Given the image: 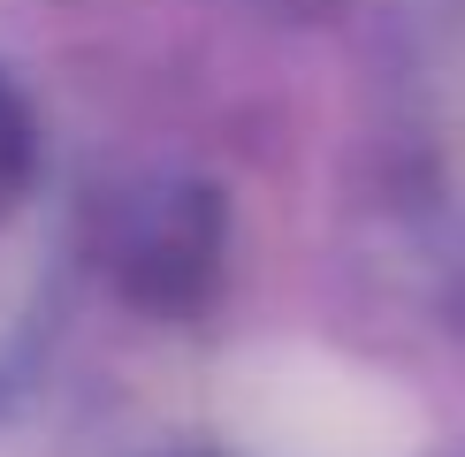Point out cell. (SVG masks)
Segmentation results:
<instances>
[{
  "instance_id": "obj_1",
  "label": "cell",
  "mask_w": 465,
  "mask_h": 457,
  "mask_svg": "<svg viewBox=\"0 0 465 457\" xmlns=\"http://www.w3.org/2000/svg\"><path fill=\"white\" fill-rule=\"evenodd\" d=\"M237 457H428V412L390 374L321 343H260L222 374Z\"/></svg>"
}]
</instances>
